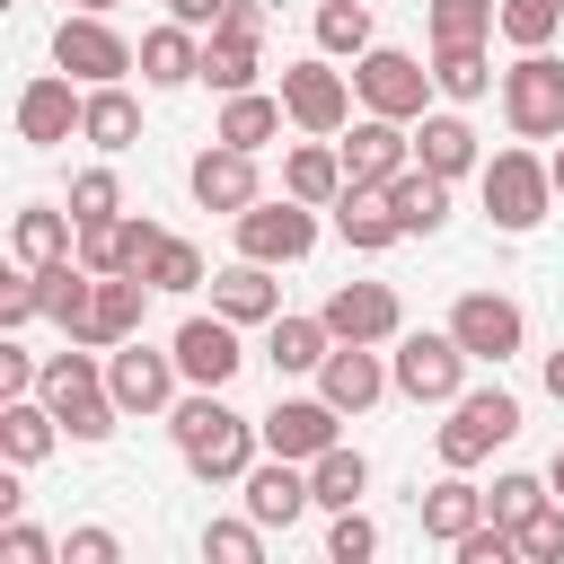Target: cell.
Wrapping results in <instances>:
<instances>
[{
    "mask_svg": "<svg viewBox=\"0 0 564 564\" xmlns=\"http://www.w3.org/2000/svg\"><path fill=\"white\" fill-rule=\"evenodd\" d=\"M167 441H176V458H185L203 485H238V476L256 467V449H264V432H256L220 388L176 397V405H167Z\"/></svg>",
    "mask_w": 564,
    "mask_h": 564,
    "instance_id": "1",
    "label": "cell"
},
{
    "mask_svg": "<svg viewBox=\"0 0 564 564\" xmlns=\"http://www.w3.org/2000/svg\"><path fill=\"white\" fill-rule=\"evenodd\" d=\"M476 185H485V220H494L502 238H529V229L555 212V176H546L538 150H494V159L476 167Z\"/></svg>",
    "mask_w": 564,
    "mask_h": 564,
    "instance_id": "2",
    "label": "cell"
},
{
    "mask_svg": "<svg viewBox=\"0 0 564 564\" xmlns=\"http://www.w3.org/2000/svg\"><path fill=\"white\" fill-rule=\"evenodd\" d=\"M511 432H520V397L511 388H458L449 423L432 432V449H441V467H485Z\"/></svg>",
    "mask_w": 564,
    "mask_h": 564,
    "instance_id": "3",
    "label": "cell"
},
{
    "mask_svg": "<svg viewBox=\"0 0 564 564\" xmlns=\"http://www.w3.org/2000/svg\"><path fill=\"white\" fill-rule=\"evenodd\" d=\"M502 123L520 141H564V53L555 44H529L502 70Z\"/></svg>",
    "mask_w": 564,
    "mask_h": 564,
    "instance_id": "4",
    "label": "cell"
},
{
    "mask_svg": "<svg viewBox=\"0 0 564 564\" xmlns=\"http://www.w3.org/2000/svg\"><path fill=\"white\" fill-rule=\"evenodd\" d=\"M352 97H361V115H397V123H423L432 115V62H414L405 44H370L361 62H352Z\"/></svg>",
    "mask_w": 564,
    "mask_h": 564,
    "instance_id": "5",
    "label": "cell"
},
{
    "mask_svg": "<svg viewBox=\"0 0 564 564\" xmlns=\"http://www.w3.org/2000/svg\"><path fill=\"white\" fill-rule=\"evenodd\" d=\"M388 379H397V397H414V405H449V397L467 388V344H458L449 326H414V335H397Z\"/></svg>",
    "mask_w": 564,
    "mask_h": 564,
    "instance_id": "6",
    "label": "cell"
},
{
    "mask_svg": "<svg viewBox=\"0 0 564 564\" xmlns=\"http://www.w3.org/2000/svg\"><path fill=\"white\" fill-rule=\"evenodd\" d=\"M256 70H264V0H229L220 26L203 35V88L238 97V88H256Z\"/></svg>",
    "mask_w": 564,
    "mask_h": 564,
    "instance_id": "7",
    "label": "cell"
},
{
    "mask_svg": "<svg viewBox=\"0 0 564 564\" xmlns=\"http://www.w3.org/2000/svg\"><path fill=\"white\" fill-rule=\"evenodd\" d=\"M53 62L79 79V88H106V79H123V70H141V44H123L97 9H70L62 26H53Z\"/></svg>",
    "mask_w": 564,
    "mask_h": 564,
    "instance_id": "8",
    "label": "cell"
},
{
    "mask_svg": "<svg viewBox=\"0 0 564 564\" xmlns=\"http://www.w3.org/2000/svg\"><path fill=\"white\" fill-rule=\"evenodd\" d=\"M282 106H291V123L300 132H344L352 123V79L335 70V53H308V62H282Z\"/></svg>",
    "mask_w": 564,
    "mask_h": 564,
    "instance_id": "9",
    "label": "cell"
},
{
    "mask_svg": "<svg viewBox=\"0 0 564 564\" xmlns=\"http://www.w3.org/2000/svg\"><path fill=\"white\" fill-rule=\"evenodd\" d=\"M229 229H238V256H256V264H300V256L317 247V203H300V194L247 203Z\"/></svg>",
    "mask_w": 564,
    "mask_h": 564,
    "instance_id": "10",
    "label": "cell"
},
{
    "mask_svg": "<svg viewBox=\"0 0 564 564\" xmlns=\"http://www.w3.org/2000/svg\"><path fill=\"white\" fill-rule=\"evenodd\" d=\"M106 388H115V405H123V414H167V405H176V388H185V370H176V352H159V344H141V335H123V344L106 352Z\"/></svg>",
    "mask_w": 564,
    "mask_h": 564,
    "instance_id": "11",
    "label": "cell"
},
{
    "mask_svg": "<svg viewBox=\"0 0 564 564\" xmlns=\"http://www.w3.org/2000/svg\"><path fill=\"white\" fill-rule=\"evenodd\" d=\"M449 335L467 344V361H494V370H502V361L529 344V317H520V300H502V291H458Z\"/></svg>",
    "mask_w": 564,
    "mask_h": 564,
    "instance_id": "12",
    "label": "cell"
},
{
    "mask_svg": "<svg viewBox=\"0 0 564 564\" xmlns=\"http://www.w3.org/2000/svg\"><path fill=\"white\" fill-rule=\"evenodd\" d=\"M167 352H176V370H185V388H229L238 370H247V344H238V317H185L176 335H167Z\"/></svg>",
    "mask_w": 564,
    "mask_h": 564,
    "instance_id": "13",
    "label": "cell"
},
{
    "mask_svg": "<svg viewBox=\"0 0 564 564\" xmlns=\"http://www.w3.org/2000/svg\"><path fill=\"white\" fill-rule=\"evenodd\" d=\"M335 150H344V185H388L397 167H414V132L397 115H352Z\"/></svg>",
    "mask_w": 564,
    "mask_h": 564,
    "instance_id": "14",
    "label": "cell"
},
{
    "mask_svg": "<svg viewBox=\"0 0 564 564\" xmlns=\"http://www.w3.org/2000/svg\"><path fill=\"white\" fill-rule=\"evenodd\" d=\"M317 317H326L335 344H397V335H405V308H397L388 282H335Z\"/></svg>",
    "mask_w": 564,
    "mask_h": 564,
    "instance_id": "15",
    "label": "cell"
},
{
    "mask_svg": "<svg viewBox=\"0 0 564 564\" xmlns=\"http://www.w3.org/2000/svg\"><path fill=\"white\" fill-rule=\"evenodd\" d=\"M256 432H264V449L273 458H317V449H335L344 441V405H326V397H273V414H256Z\"/></svg>",
    "mask_w": 564,
    "mask_h": 564,
    "instance_id": "16",
    "label": "cell"
},
{
    "mask_svg": "<svg viewBox=\"0 0 564 564\" xmlns=\"http://www.w3.org/2000/svg\"><path fill=\"white\" fill-rule=\"evenodd\" d=\"M79 106H88V88H79V79L53 62L44 79H26V88H18V141H26V150L70 141V132H79Z\"/></svg>",
    "mask_w": 564,
    "mask_h": 564,
    "instance_id": "17",
    "label": "cell"
},
{
    "mask_svg": "<svg viewBox=\"0 0 564 564\" xmlns=\"http://www.w3.org/2000/svg\"><path fill=\"white\" fill-rule=\"evenodd\" d=\"M185 185H194V203H203V212H229V220H238L247 203H264V185H256V150H238V141L194 150Z\"/></svg>",
    "mask_w": 564,
    "mask_h": 564,
    "instance_id": "18",
    "label": "cell"
},
{
    "mask_svg": "<svg viewBox=\"0 0 564 564\" xmlns=\"http://www.w3.org/2000/svg\"><path fill=\"white\" fill-rule=\"evenodd\" d=\"M238 494H247V511H256L264 529H291V520H308V511H317L308 467H300V458H273V449H264V458L238 476Z\"/></svg>",
    "mask_w": 564,
    "mask_h": 564,
    "instance_id": "19",
    "label": "cell"
},
{
    "mask_svg": "<svg viewBox=\"0 0 564 564\" xmlns=\"http://www.w3.org/2000/svg\"><path fill=\"white\" fill-rule=\"evenodd\" d=\"M388 388H397V379H388L379 344H335V352L317 361V397H326V405H344V414H370Z\"/></svg>",
    "mask_w": 564,
    "mask_h": 564,
    "instance_id": "20",
    "label": "cell"
},
{
    "mask_svg": "<svg viewBox=\"0 0 564 564\" xmlns=\"http://www.w3.org/2000/svg\"><path fill=\"white\" fill-rule=\"evenodd\" d=\"M141 308H150V282H141V273H97L88 326H79L70 344H97V352H115L123 335H141Z\"/></svg>",
    "mask_w": 564,
    "mask_h": 564,
    "instance_id": "21",
    "label": "cell"
},
{
    "mask_svg": "<svg viewBox=\"0 0 564 564\" xmlns=\"http://www.w3.org/2000/svg\"><path fill=\"white\" fill-rule=\"evenodd\" d=\"M212 308L238 317V326H273V317H282V282H273V264H256V256L220 264V273H212Z\"/></svg>",
    "mask_w": 564,
    "mask_h": 564,
    "instance_id": "22",
    "label": "cell"
},
{
    "mask_svg": "<svg viewBox=\"0 0 564 564\" xmlns=\"http://www.w3.org/2000/svg\"><path fill=\"white\" fill-rule=\"evenodd\" d=\"M326 212H335V238H344L352 256H379V247H397V238H405V229H397V203H388L379 185H344Z\"/></svg>",
    "mask_w": 564,
    "mask_h": 564,
    "instance_id": "23",
    "label": "cell"
},
{
    "mask_svg": "<svg viewBox=\"0 0 564 564\" xmlns=\"http://www.w3.org/2000/svg\"><path fill=\"white\" fill-rule=\"evenodd\" d=\"M414 511H423V538H432V546H458L494 502H485V485H467V467H449L432 494H414Z\"/></svg>",
    "mask_w": 564,
    "mask_h": 564,
    "instance_id": "24",
    "label": "cell"
},
{
    "mask_svg": "<svg viewBox=\"0 0 564 564\" xmlns=\"http://www.w3.org/2000/svg\"><path fill=\"white\" fill-rule=\"evenodd\" d=\"M141 79H150V88H194V79H203V35H194L185 18L150 26V35H141Z\"/></svg>",
    "mask_w": 564,
    "mask_h": 564,
    "instance_id": "25",
    "label": "cell"
},
{
    "mask_svg": "<svg viewBox=\"0 0 564 564\" xmlns=\"http://www.w3.org/2000/svg\"><path fill=\"white\" fill-rule=\"evenodd\" d=\"M414 159H423L432 176H449V185L485 167V150H476V123H467V115H423V123H414Z\"/></svg>",
    "mask_w": 564,
    "mask_h": 564,
    "instance_id": "26",
    "label": "cell"
},
{
    "mask_svg": "<svg viewBox=\"0 0 564 564\" xmlns=\"http://www.w3.org/2000/svg\"><path fill=\"white\" fill-rule=\"evenodd\" d=\"M379 194L397 203V229H405V238H432V229L449 220V176H432L423 159H414V167H397Z\"/></svg>",
    "mask_w": 564,
    "mask_h": 564,
    "instance_id": "27",
    "label": "cell"
},
{
    "mask_svg": "<svg viewBox=\"0 0 564 564\" xmlns=\"http://www.w3.org/2000/svg\"><path fill=\"white\" fill-rule=\"evenodd\" d=\"M53 441H62V414H53L44 397H0V458L44 467V458H53Z\"/></svg>",
    "mask_w": 564,
    "mask_h": 564,
    "instance_id": "28",
    "label": "cell"
},
{
    "mask_svg": "<svg viewBox=\"0 0 564 564\" xmlns=\"http://www.w3.org/2000/svg\"><path fill=\"white\" fill-rule=\"evenodd\" d=\"M79 141H88V150H106V159L141 141V106H132V88H123V79L88 88V106H79Z\"/></svg>",
    "mask_w": 564,
    "mask_h": 564,
    "instance_id": "29",
    "label": "cell"
},
{
    "mask_svg": "<svg viewBox=\"0 0 564 564\" xmlns=\"http://www.w3.org/2000/svg\"><path fill=\"white\" fill-rule=\"evenodd\" d=\"M282 123H291V106H282V88L264 97V88H238V97H220V123H212V141H238V150H264V141H282Z\"/></svg>",
    "mask_w": 564,
    "mask_h": 564,
    "instance_id": "30",
    "label": "cell"
},
{
    "mask_svg": "<svg viewBox=\"0 0 564 564\" xmlns=\"http://www.w3.org/2000/svg\"><path fill=\"white\" fill-rule=\"evenodd\" d=\"M326 352H335L326 317H291V308H282V317L264 326V361H273V379H308Z\"/></svg>",
    "mask_w": 564,
    "mask_h": 564,
    "instance_id": "31",
    "label": "cell"
},
{
    "mask_svg": "<svg viewBox=\"0 0 564 564\" xmlns=\"http://www.w3.org/2000/svg\"><path fill=\"white\" fill-rule=\"evenodd\" d=\"M282 194H300V203H317V212H326V203L344 194V150H335L326 132H308V141L282 159Z\"/></svg>",
    "mask_w": 564,
    "mask_h": 564,
    "instance_id": "32",
    "label": "cell"
},
{
    "mask_svg": "<svg viewBox=\"0 0 564 564\" xmlns=\"http://www.w3.org/2000/svg\"><path fill=\"white\" fill-rule=\"evenodd\" d=\"M9 247H18V264H53V256L79 247V212H70V203H62V212H53V203H26V212L9 220Z\"/></svg>",
    "mask_w": 564,
    "mask_h": 564,
    "instance_id": "33",
    "label": "cell"
},
{
    "mask_svg": "<svg viewBox=\"0 0 564 564\" xmlns=\"http://www.w3.org/2000/svg\"><path fill=\"white\" fill-rule=\"evenodd\" d=\"M35 291H44V317H53L62 335H79V326H88V300H97V273H88L79 256H53V264H35Z\"/></svg>",
    "mask_w": 564,
    "mask_h": 564,
    "instance_id": "34",
    "label": "cell"
},
{
    "mask_svg": "<svg viewBox=\"0 0 564 564\" xmlns=\"http://www.w3.org/2000/svg\"><path fill=\"white\" fill-rule=\"evenodd\" d=\"M308 485H317V511H352V502L370 494V458H361L352 441H335V449L308 458Z\"/></svg>",
    "mask_w": 564,
    "mask_h": 564,
    "instance_id": "35",
    "label": "cell"
},
{
    "mask_svg": "<svg viewBox=\"0 0 564 564\" xmlns=\"http://www.w3.org/2000/svg\"><path fill=\"white\" fill-rule=\"evenodd\" d=\"M432 88H441L449 106H476V97L494 88V62H485V44H432Z\"/></svg>",
    "mask_w": 564,
    "mask_h": 564,
    "instance_id": "36",
    "label": "cell"
},
{
    "mask_svg": "<svg viewBox=\"0 0 564 564\" xmlns=\"http://www.w3.org/2000/svg\"><path fill=\"white\" fill-rule=\"evenodd\" d=\"M423 26L432 44H485L502 26V0H423Z\"/></svg>",
    "mask_w": 564,
    "mask_h": 564,
    "instance_id": "37",
    "label": "cell"
},
{
    "mask_svg": "<svg viewBox=\"0 0 564 564\" xmlns=\"http://www.w3.org/2000/svg\"><path fill=\"white\" fill-rule=\"evenodd\" d=\"M308 26H317V53H335V62H344V53H352V62L370 53V0H317Z\"/></svg>",
    "mask_w": 564,
    "mask_h": 564,
    "instance_id": "38",
    "label": "cell"
},
{
    "mask_svg": "<svg viewBox=\"0 0 564 564\" xmlns=\"http://www.w3.org/2000/svg\"><path fill=\"white\" fill-rule=\"evenodd\" d=\"M141 282L185 300V291H203L212 273H203V247H194V238H159V256H150V273H141Z\"/></svg>",
    "mask_w": 564,
    "mask_h": 564,
    "instance_id": "39",
    "label": "cell"
},
{
    "mask_svg": "<svg viewBox=\"0 0 564 564\" xmlns=\"http://www.w3.org/2000/svg\"><path fill=\"white\" fill-rule=\"evenodd\" d=\"M203 564H264V520H212L203 529Z\"/></svg>",
    "mask_w": 564,
    "mask_h": 564,
    "instance_id": "40",
    "label": "cell"
},
{
    "mask_svg": "<svg viewBox=\"0 0 564 564\" xmlns=\"http://www.w3.org/2000/svg\"><path fill=\"white\" fill-rule=\"evenodd\" d=\"M511 538H520V564H564V494H546Z\"/></svg>",
    "mask_w": 564,
    "mask_h": 564,
    "instance_id": "41",
    "label": "cell"
},
{
    "mask_svg": "<svg viewBox=\"0 0 564 564\" xmlns=\"http://www.w3.org/2000/svg\"><path fill=\"white\" fill-rule=\"evenodd\" d=\"M546 494H555V485H546V476H529V467H511V476H494V485H485V502H494V520H502V529H520Z\"/></svg>",
    "mask_w": 564,
    "mask_h": 564,
    "instance_id": "42",
    "label": "cell"
},
{
    "mask_svg": "<svg viewBox=\"0 0 564 564\" xmlns=\"http://www.w3.org/2000/svg\"><path fill=\"white\" fill-rule=\"evenodd\" d=\"M370 555H379V520H370L361 502L335 511V520H326V564H370Z\"/></svg>",
    "mask_w": 564,
    "mask_h": 564,
    "instance_id": "43",
    "label": "cell"
},
{
    "mask_svg": "<svg viewBox=\"0 0 564 564\" xmlns=\"http://www.w3.org/2000/svg\"><path fill=\"white\" fill-rule=\"evenodd\" d=\"M502 35L529 53V44H555L564 35V0H502Z\"/></svg>",
    "mask_w": 564,
    "mask_h": 564,
    "instance_id": "44",
    "label": "cell"
},
{
    "mask_svg": "<svg viewBox=\"0 0 564 564\" xmlns=\"http://www.w3.org/2000/svg\"><path fill=\"white\" fill-rule=\"evenodd\" d=\"M70 212H79V220H115V212H123L115 167H79V176H70Z\"/></svg>",
    "mask_w": 564,
    "mask_h": 564,
    "instance_id": "45",
    "label": "cell"
},
{
    "mask_svg": "<svg viewBox=\"0 0 564 564\" xmlns=\"http://www.w3.org/2000/svg\"><path fill=\"white\" fill-rule=\"evenodd\" d=\"M44 317V291H35V264H18L9 282H0V335H18V326H35Z\"/></svg>",
    "mask_w": 564,
    "mask_h": 564,
    "instance_id": "46",
    "label": "cell"
},
{
    "mask_svg": "<svg viewBox=\"0 0 564 564\" xmlns=\"http://www.w3.org/2000/svg\"><path fill=\"white\" fill-rule=\"evenodd\" d=\"M449 555H458V564H511V555H520V538H511V529H502V520L485 511V520H476V529H467V538H458Z\"/></svg>",
    "mask_w": 564,
    "mask_h": 564,
    "instance_id": "47",
    "label": "cell"
},
{
    "mask_svg": "<svg viewBox=\"0 0 564 564\" xmlns=\"http://www.w3.org/2000/svg\"><path fill=\"white\" fill-rule=\"evenodd\" d=\"M62 546L44 538V529H26V520H0V564H53Z\"/></svg>",
    "mask_w": 564,
    "mask_h": 564,
    "instance_id": "48",
    "label": "cell"
},
{
    "mask_svg": "<svg viewBox=\"0 0 564 564\" xmlns=\"http://www.w3.org/2000/svg\"><path fill=\"white\" fill-rule=\"evenodd\" d=\"M62 564H123V538L115 529H70L62 538Z\"/></svg>",
    "mask_w": 564,
    "mask_h": 564,
    "instance_id": "49",
    "label": "cell"
},
{
    "mask_svg": "<svg viewBox=\"0 0 564 564\" xmlns=\"http://www.w3.org/2000/svg\"><path fill=\"white\" fill-rule=\"evenodd\" d=\"M35 379H44V361L26 344H0V397H35Z\"/></svg>",
    "mask_w": 564,
    "mask_h": 564,
    "instance_id": "50",
    "label": "cell"
},
{
    "mask_svg": "<svg viewBox=\"0 0 564 564\" xmlns=\"http://www.w3.org/2000/svg\"><path fill=\"white\" fill-rule=\"evenodd\" d=\"M220 9H229V0H167V18H185L194 35H212V26H220Z\"/></svg>",
    "mask_w": 564,
    "mask_h": 564,
    "instance_id": "51",
    "label": "cell"
},
{
    "mask_svg": "<svg viewBox=\"0 0 564 564\" xmlns=\"http://www.w3.org/2000/svg\"><path fill=\"white\" fill-rule=\"evenodd\" d=\"M538 379H546V397H555V405H564V344H555V352H546V370H538Z\"/></svg>",
    "mask_w": 564,
    "mask_h": 564,
    "instance_id": "52",
    "label": "cell"
},
{
    "mask_svg": "<svg viewBox=\"0 0 564 564\" xmlns=\"http://www.w3.org/2000/svg\"><path fill=\"white\" fill-rule=\"evenodd\" d=\"M546 176H555V203H564V150H555V159H546Z\"/></svg>",
    "mask_w": 564,
    "mask_h": 564,
    "instance_id": "53",
    "label": "cell"
},
{
    "mask_svg": "<svg viewBox=\"0 0 564 564\" xmlns=\"http://www.w3.org/2000/svg\"><path fill=\"white\" fill-rule=\"evenodd\" d=\"M70 9H97V18H115V9H123V0H70Z\"/></svg>",
    "mask_w": 564,
    "mask_h": 564,
    "instance_id": "54",
    "label": "cell"
},
{
    "mask_svg": "<svg viewBox=\"0 0 564 564\" xmlns=\"http://www.w3.org/2000/svg\"><path fill=\"white\" fill-rule=\"evenodd\" d=\"M546 485H555V494H564V449H555V467H546Z\"/></svg>",
    "mask_w": 564,
    "mask_h": 564,
    "instance_id": "55",
    "label": "cell"
}]
</instances>
